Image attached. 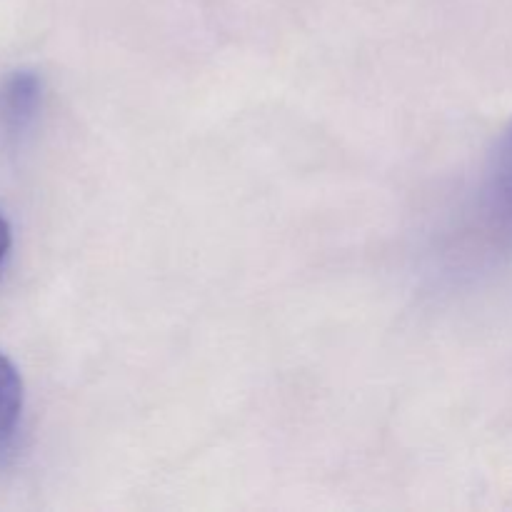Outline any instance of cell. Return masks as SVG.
<instances>
[{
    "mask_svg": "<svg viewBox=\"0 0 512 512\" xmlns=\"http://www.w3.org/2000/svg\"><path fill=\"white\" fill-rule=\"evenodd\" d=\"M480 218L490 235L512 240V123L500 138L480 190Z\"/></svg>",
    "mask_w": 512,
    "mask_h": 512,
    "instance_id": "obj_1",
    "label": "cell"
},
{
    "mask_svg": "<svg viewBox=\"0 0 512 512\" xmlns=\"http://www.w3.org/2000/svg\"><path fill=\"white\" fill-rule=\"evenodd\" d=\"M23 413V380L13 360L0 353V445L15 433Z\"/></svg>",
    "mask_w": 512,
    "mask_h": 512,
    "instance_id": "obj_2",
    "label": "cell"
},
{
    "mask_svg": "<svg viewBox=\"0 0 512 512\" xmlns=\"http://www.w3.org/2000/svg\"><path fill=\"white\" fill-rule=\"evenodd\" d=\"M8 250H10V225L8 220L0 215V265H3V260L8 258Z\"/></svg>",
    "mask_w": 512,
    "mask_h": 512,
    "instance_id": "obj_3",
    "label": "cell"
}]
</instances>
